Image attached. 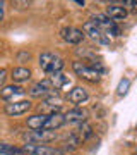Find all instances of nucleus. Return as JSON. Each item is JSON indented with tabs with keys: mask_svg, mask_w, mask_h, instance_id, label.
I'll return each instance as SVG.
<instances>
[{
	"mask_svg": "<svg viewBox=\"0 0 137 155\" xmlns=\"http://www.w3.org/2000/svg\"><path fill=\"white\" fill-rule=\"evenodd\" d=\"M22 140L26 143H34V145H45L50 141L57 140L55 131H46V129H36V131H27L22 134Z\"/></svg>",
	"mask_w": 137,
	"mask_h": 155,
	"instance_id": "obj_1",
	"label": "nucleus"
},
{
	"mask_svg": "<svg viewBox=\"0 0 137 155\" xmlns=\"http://www.w3.org/2000/svg\"><path fill=\"white\" fill-rule=\"evenodd\" d=\"M93 22L98 26L101 31H103L106 36H110V35H113V36H118L120 35V28L117 26L115 21H111L106 14H94L93 16Z\"/></svg>",
	"mask_w": 137,
	"mask_h": 155,
	"instance_id": "obj_2",
	"label": "nucleus"
},
{
	"mask_svg": "<svg viewBox=\"0 0 137 155\" xmlns=\"http://www.w3.org/2000/svg\"><path fill=\"white\" fill-rule=\"evenodd\" d=\"M72 69H74V72H76L79 78L86 79V81H89V83H96V81H99V72L94 71L91 66L82 64L81 61L72 62Z\"/></svg>",
	"mask_w": 137,
	"mask_h": 155,
	"instance_id": "obj_3",
	"label": "nucleus"
},
{
	"mask_svg": "<svg viewBox=\"0 0 137 155\" xmlns=\"http://www.w3.org/2000/svg\"><path fill=\"white\" fill-rule=\"evenodd\" d=\"M53 93H57V91H55L50 79H41L38 83H34L31 86V90H29V95L34 97V98H46V97H50Z\"/></svg>",
	"mask_w": 137,
	"mask_h": 155,
	"instance_id": "obj_4",
	"label": "nucleus"
},
{
	"mask_svg": "<svg viewBox=\"0 0 137 155\" xmlns=\"http://www.w3.org/2000/svg\"><path fill=\"white\" fill-rule=\"evenodd\" d=\"M82 33L88 35L89 38H93L94 41H98V43H101V45L110 43L108 36H106V35H104L93 21H88V22H84V24H82Z\"/></svg>",
	"mask_w": 137,
	"mask_h": 155,
	"instance_id": "obj_5",
	"label": "nucleus"
},
{
	"mask_svg": "<svg viewBox=\"0 0 137 155\" xmlns=\"http://www.w3.org/2000/svg\"><path fill=\"white\" fill-rule=\"evenodd\" d=\"M22 150L29 155H65L58 148L46 147V145H34V143H26L22 147Z\"/></svg>",
	"mask_w": 137,
	"mask_h": 155,
	"instance_id": "obj_6",
	"label": "nucleus"
},
{
	"mask_svg": "<svg viewBox=\"0 0 137 155\" xmlns=\"http://www.w3.org/2000/svg\"><path fill=\"white\" fill-rule=\"evenodd\" d=\"M31 109V102L29 100H19V102H11V104H7L5 105V114L7 116H22V114H26L27 110Z\"/></svg>",
	"mask_w": 137,
	"mask_h": 155,
	"instance_id": "obj_7",
	"label": "nucleus"
},
{
	"mask_svg": "<svg viewBox=\"0 0 137 155\" xmlns=\"http://www.w3.org/2000/svg\"><path fill=\"white\" fill-rule=\"evenodd\" d=\"M26 95V90L17 86V84H7L0 90V97L7 102H16V98H21Z\"/></svg>",
	"mask_w": 137,
	"mask_h": 155,
	"instance_id": "obj_8",
	"label": "nucleus"
},
{
	"mask_svg": "<svg viewBox=\"0 0 137 155\" xmlns=\"http://www.w3.org/2000/svg\"><path fill=\"white\" fill-rule=\"evenodd\" d=\"M62 35V38L65 40L67 43H70V45H79L84 40V33H82V29L79 28H64L60 31Z\"/></svg>",
	"mask_w": 137,
	"mask_h": 155,
	"instance_id": "obj_9",
	"label": "nucleus"
},
{
	"mask_svg": "<svg viewBox=\"0 0 137 155\" xmlns=\"http://www.w3.org/2000/svg\"><path fill=\"white\" fill-rule=\"evenodd\" d=\"M64 124H65L64 114H60V112H51L50 116H46V121H45L43 129H46V131H55V129L62 127Z\"/></svg>",
	"mask_w": 137,
	"mask_h": 155,
	"instance_id": "obj_10",
	"label": "nucleus"
},
{
	"mask_svg": "<svg viewBox=\"0 0 137 155\" xmlns=\"http://www.w3.org/2000/svg\"><path fill=\"white\" fill-rule=\"evenodd\" d=\"M88 98H89V93H88V90L84 88V86H74V88L69 91V102L76 104V105L84 104Z\"/></svg>",
	"mask_w": 137,
	"mask_h": 155,
	"instance_id": "obj_11",
	"label": "nucleus"
},
{
	"mask_svg": "<svg viewBox=\"0 0 137 155\" xmlns=\"http://www.w3.org/2000/svg\"><path fill=\"white\" fill-rule=\"evenodd\" d=\"M64 117H65V122H84L88 117V112L77 107V109H70L69 112H65Z\"/></svg>",
	"mask_w": 137,
	"mask_h": 155,
	"instance_id": "obj_12",
	"label": "nucleus"
},
{
	"mask_svg": "<svg viewBox=\"0 0 137 155\" xmlns=\"http://www.w3.org/2000/svg\"><path fill=\"white\" fill-rule=\"evenodd\" d=\"M106 16H108L111 21H122V19H125L127 11L122 5H115V4H111V5L106 7Z\"/></svg>",
	"mask_w": 137,
	"mask_h": 155,
	"instance_id": "obj_13",
	"label": "nucleus"
},
{
	"mask_svg": "<svg viewBox=\"0 0 137 155\" xmlns=\"http://www.w3.org/2000/svg\"><path fill=\"white\" fill-rule=\"evenodd\" d=\"M45 121H46V114H34L26 119V124L31 131H36V129H43Z\"/></svg>",
	"mask_w": 137,
	"mask_h": 155,
	"instance_id": "obj_14",
	"label": "nucleus"
},
{
	"mask_svg": "<svg viewBox=\"0 0 137 155\" xmlns=\"http://www.w3.org/2000/svg\"><path fill=\"white\" fill-rule=\"evenodd\" d=\"M11 78L16 81V83H24L31 78V71L27 67H14L11 72Z\"/></svg>",
	"mask_w": 137,
	"mask_h": 155,
	"instance_id": "obj_15",
	"label": "nucleus"
},
{
	"mask_svg": "<svg viewBox=\"0 0 137 155\" xmlns=\"http://www.w3.org/2000/svg\"><path fill=\"white\" fill-rule=\"evenodd\" d=\"M64 66H65V62H64V59L58 55L53 57V61L48 64V67L45 69V72L46 74H50V76H53V74H57V72H62V69H64Z\"/></svg>",
	"mask_w": 137,
	"mask_h": 155,
	"instance_id": "obj_16",
	"label": "nucleus"
},
{
	"mask_svg": "<svg viewBox=\"0 0 137 155\" xmlns=\"http://www.w3.org/2000/svg\"><path fill=\"white\" fill-rule=\"evenodd\" d=\"M50 81H51L55 90H60V88H64V86H67V84H70L69 78H67L64 72H57L53 76H50Z\"/></svg>",
	"mask_w": 137,
	"mask_h": 155,
	"instance_id": "obj_17",
	"label": "nucleus"
},
{
	"mask_svg": "<svg viewBox=\"0 0 137 155\" xmlns=\"http://www.w3.org/2000/svg\"><path fill=\"white\" fill-rule=\"evenodd\" d=\"M0 155H26V152L16 145L0 143Z\"/></svg>",
	"mask_w": 137,
	"mask_h": 155,
	"instance_id": "obj_18",
	"label": "nucleus"
},
{
	"mask_svg": "<svg viewBox=\"0 0 137 155\" xmlns=\"http://www.w3.org/2000/svg\"><path fill=\"white\" fill-rule=\"evenodd\" d=\"M77 131H79V136H77V138H79V141H86L88 138H91V136H93V127L89 126L88 122H82V126L79 127Z\"/></svg>",
	"mask_w": 137,
	"mask_h": 155,
	"instance_id": "obj_19",
	"label": "nucleus"
},
{
	"mask_svg": "<svg viewBox=\"0 0 137 155\" xmlns=\"http://www.w3.org/2000/svg\"><path fill=\"white\" fill-rule=\"evenodd\" d=\"M43 105L45 107H50V109H53V112H55V109H58V107L62 105V100L58 98V95H57V93H53V95H50V97H46V98H45Z\"/></svg>",
	"mask_w": 137,
	"mask_h": 155,
	"instance_id": "obj_20",
	"label": "nucleus"
},
{
	"mask_svg": "<svg viewBox=\"0 0 137 155\" xmlns=\"http://www.w3.org/2000/svg\"><path fill=\"white\" fill-rule=\"evenodd\" d=\"M53 57H55V54H51V52H43V54L39 55V67L45 71V69L48 67L50 62L53 61Z\"/></svg>",
	"mask_w": 137,
	"mask_h": 155,
	"instance_id": "obj_21",
	"label": "nucleus"
},
{
	"mask_svg": "<svg viewBox=\"0 0 137 155\" xmlns=\"http://www.w3.org/2000/svg\"><path fill=\"white\" fill-rule=\"evenodd\" d=\"M129 88H130V79H127V78H123V79H120V83H118L117 93L120 95V97H123V95H127Z\"/></svg>",
	"mask_w": 137,
	"mask_h": 155,
	"instance_id": "obj_22",
	"label": "nucleus"
},
{
	"mask_svg": "<svg viewBox=\"0 0 137 155\" xmlns=\"http://www.w3.org/2000/svg\"><path fill=\"white\" fill-rule=\"evenodd\" d=\"M81 143V141H79V138H77L76 134H70V136H69V138L65 140V147H64V148H69V150H76L77 148V145Z\"/></svg>",
	"mask_w": 137,
	"mask_h": 155,
	"instance_id": "obj_23",
	"label": "nucleus"
},
{
	"mask_svg": "<svg viewBox=\"0 0 137 155\" xmlns=\"http://www.w3.org/2000/svg\"><path fill=\"white\" fill-rule=\"evenodd\" d=\"M122 7H123V9H125V7H137V2H132V0H125Z\"/></svg>",
	"mask_w": 137,
	"mask_h": 155,
	"instance_id": "obj_24",
	"label": "nucleus"
},
{
	"mask_svg": "<svg viewBox=\"0 0 137 155\" xmlns=\"http://www.w3.org/2000/svg\"><path fill=\"white\" fill-rule=\"evenodd\" d=\"M4 14H5V4L0 0V21L4 19Z\"/></svg>",
	"mask_w": 137,
	"mask_h": 155,
	"instance_id": "obj_25",
	"label": "nucleus"
},
{
	"mask_svg": "<svg viewBox=\"0 0 137 155\" xmlns=\"http://www.w3.org/2000/svg\"><path fill=\"white\" fill-rule=\"evenodd\" d=\"M4 78H5V71H4V69H0V83L4 81Z\"/></svg>",
	"mask_w": 137,
	"mask_h": 155,
	"instance_id": "obj_26",
	"label": "nucleus"
},
{
	"mask_svg": "<svg viewBox=\"0 0 137 155\" xmlns=\"http://www.w3.org/2000/svg\"><path fill=\"white\" fill-rule=\"evenodd\" d=\"M134 155H137V153H134Z\"/></svg>",
	"mask_w": 137,
	"mask_h": 155,
	"instance_id": "obj_27",
	"label": "nucleus"
}]
</instances>
